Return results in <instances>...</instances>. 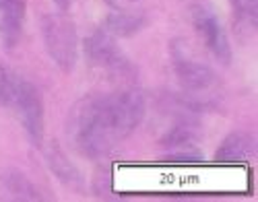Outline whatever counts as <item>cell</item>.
<instances>
[{
	"instance_id": "6da1fadb",
	"label": "cell",
	"mask_w": 258,
	"mask_h": 202,
	"mask_svg": "<svg viewBox=\"0 0 258 202\" xmlns=\"http://www.w3.org/2000/svg\"><path fill=\"white\" fill-rule=\"evenodd\" d=\"M145 109V97L135 85L116 93L85 95L67 116V137L81 155L99 159L139 128Z\"/></svg>"
},
{
	"instance_id": "7a4b0ae2",
	"label": "cell",
	"mask_w": 258,
	"mask_h": 202,
	"mask_svg": "<svg viewBox=\"0 0 258 202\" xmlns=\"http://www.w3.org/2000/svg\"><path fill=\"white\" fill-rule=\"evenodd\" d=\"M85 56L93 69L107 75L112 81L124 83V87L137 83V66L116 46V37L107 33L103 27H99L85 39Z\"/></svg>"
},
{
	"instance_id": "3957f363",
	"label": "cell",
	"mask_w": 258,
	"mask_h": 202,
	"mask_svg": "<svg viewBox=\"0 0 258 202\" xmlns=\"http://www.w3.org/2000/svg\"><path fill=\"white\" fill-rule=\"evenodd\" d=\"M46 50L62 73H73L79 58V35L75 21L62 13L46 15L41 21Z\"/></svg>"
},
{
	"instance_id": "277c9868",
	"label": "cell",
	"mask_w": 258,
	"mask_h": 202,
	"mask_svg": "<svg viewBox=\"0 0 258 202\" xmlns=\"http://www.w3.org/2000/svg\"><path fill=\"white\" fill-rule=\"evenodd\" d=\"M9 105H13L17 109V114L21 118V124L25 128L27 139L31 141L33 147H41L44 145V132H46V122H44V101L37 91V87L31 85L29 81H23L15 77V85H13V93H11V101Z\"/></svg>"
},
{
	"instance_id": "5b68a950",
	"label": "cell",
	"mask_w": 258,
	"mask_h": 202,
	"mask_svg": "<svg viewBox=\"0 0 258 202\" xmlns=\"http://www.w3.org/2000/svg\"><path fill=\"white\" fill-rule=\"evenodd\" d=\"M199 122L190 114H182L178 122L171 126L163 139L159 141V147L165 149L163 161L167 163H199L203 161V153L199 149Z\"/></svg>"
},
{
	"instance_id": "8992f818",
	"label": "cell",
	"mask_w": 258,
	"mask_h": 202,
	"mask_svg": "<svg viewBox=\"0 0 258 202\" xmlns=\"http://www.w3.org/2000/svg\"><path fill=\"white\" fill-rule=\"evenodd\" d=\"M171 54V66L182 85V89L190 97H199L201 93H209L217 85V75H215L207 64L195 60L184 48L182 41H171L169 46Z\"/></svg>"
},
{
	"instance_id": "52a82bcc",
	"label": "cell",
	"mask_w": 258,
	"mask_h": 202,
	"mask_svg": "<svg viewBox=\"0 0 258 202\" xmlns=\"http://www.w3.org/2000/svg\"><path fill=\"white\" fill-rule=\"evenodd\" d=\"M192 23H195L197 31L203 35L205 46L211 50V54L215 58H217V62L227 66L231 62V46H229V39H227L225 31L219 23V19L209 9L197 7L192 11Z\"/></svg>"
},
{
	"instance_id": "ba28073f",
	"label": "cell",
	"mask_w": 258,
	"mask_h": 202,
	"mask_svg": "<svg viewBox=\"0 0 258 202\" xmlns=\"http://www.w3.org/2000/svg\"><path fill=\"white\" fill-rule=\"evenodd\" d=\"M0 41L7 52H13L23 33L25 23V11H27V0H0Z\"/></svg>"
},
{
	"instance_id": "9c48e42d",
	"label": "cell",
	"mask_w": 258,
	"mask_h": 202,
	"mask_svg": "<svg viewBox=\"0 0 258 202\" xmlns=\"http://www.w3.org/2000/svg\"><path fill=\"white\" fill-rule=\"evenodd\" d=\"M254 155H256V145L250 134L231 132L221 143L217 153H215V161L217 163H246L254 159Z\"/></svg>"
},
{
	"instance_id": "30bf717a",
	"label": "cell",
	"mask_w": 258,
	"mask_h": 202,
	"mask_svg": "<svg viewBox=\"0 0 258 202\" xmlns=\"http://www.w3.org/2000/svg\"><path fill=\"white\" fill-rule=\"evenodd\" d=\"M46 157H48L50 169L54 171V175L60 179L62 184H67L69 188H75V190L83 188V175H81V171L77 169V165H73L69 161V157L64 155V151L58 147V143L50 145Z\"/></svg>"
},
{
	"instance_id": "8fae6325",
	"label": "cell",
	"mask_w": 258,
	"mask_h": 202,
	"mask_svg": "<svg viewBox=\"0 0 258 202\" xmlns=\"http://www.w3.org/2000/svg\"><path fill=\"white\" fill-rule=\"evenodd\" d=\"M145 25H147V17L143 13L114 11L112 15H107L105 23H103V29L110 35H114V37H133Z\"/></svg>"
},
{
	"instance_id": "7c38bea8",
	"label": "cell",
	"mask_w": 258,
	"mask_h": 202,
	"mask_svg": "<svg viewBox=\"0 0 258 202\" xmlns=\"http://www.w3.org/2000/svg\"><path fill=\"white\" fill-rule=\"evenodd\" d=\"M0 184L5 190V198L11 200H41L39 190L31 184V179L19 169H7L0 175Z\"/></svg>"
},
{
	"instance_id": "4fadbf2b",
	"label": "cell",
	"mask_w": 258,
	"mask_h": 202,
	"mask_svg": "<svg viewBox=\"0 0 258 202\" xmlns=\"http://www.w3.org/2000/svg\"><path fill=\"white\" fill-rule=\"evenodd\" d=\"M233 9V27L242 39H250L256 33L258 0H229Z\"/></svg>"
},
{
	"instance_id": "5bb4252c",
	"label": "cell",
	"mask_w": 258,
	"mask_h": 202,
	"mask_svg": "<svg viewBox=\"0 0 258 202\" xmlns=\"http://www.w3.org/2000/svg\"><path fill=\"white\" fill-rule=\"evenodd\" d=\"M13 85H15V75H11L5 66L0 64V105H9Z\"/></svg>"
},
{
	"instance_id": "9a60e30c",
	"label": "cell",
	"mask_w": 258,
	"mask_h": 202,
	"mask_svg": "<svg viewBox=\"0 0 258 202\" xmlns=\"http://www.w3.org/2000/svg\"><path fill=\"white\" fill-rule=\"evenodd\" d=\"M137 3H141V0H105V5L114 11H131V7Z\"/></svg>"
},
{
	"instance_id": "2e32d148",
	"label": "cell",
	"mask_w": 258,
	"mask_h": 202,
	"mask_svg": "<svg viewBox=\"0 0 258 202\" xmlns=\"http://www.w3.org/2000/svg\"><path fill=\"white\" fill-rule=\"evenodd\" d=\"M73 3H75V0H54V5H56L60 11H69V9L73 7Z\"/></svg>"
}]
</instances>
